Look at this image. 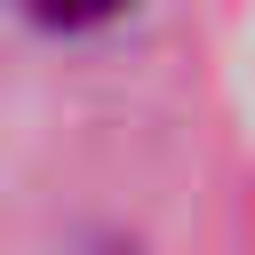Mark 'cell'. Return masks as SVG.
Instances as JSON below:
<instances>
[{"instance_id": "cell-1", "label": "cell", "mask_w": 255, "mask_h": 255, "mask_svg": "<svg viewBox=\"0 0 255 255\" xmlns=\"http://www.w3.org/2000/svg\"><path fill=\"white\" fill-rule=\"evenodd\" d=\"M128 0H32L40 24H64V32H88V24H112Z\"/></svg>"}]
</instances>
